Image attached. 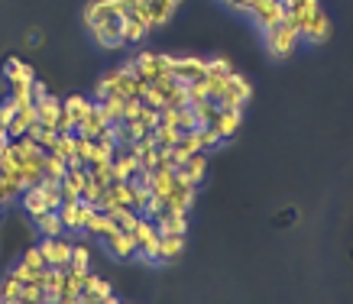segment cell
<instances>
[{
	"mask_svg": "<svg viewBox=\"0 0 353 304\" xmlns=\"http://www.w3.org/2000/svg\"><path fill=\"white\" fill-rule=\"evenodd\" d=\"M263 39H266L269 55H276V58H289V55H295V49H299V43H301L299 30H295L289 20H279L276 26L263 30Z\"/></svg>",
	"mask_w": 353,
	"mask_h": 304,
	"instance_id": "obj_1",
	"label": "cell"
},
{
	"mask_svg": "<svg viewBox=\"0 0 353 304\" xmlns=\"http://www.w3.org/2000/svg\"><path fill=\"white\" fill-rule=\"evenodd\" d=\"M127 68L137 78H143V81L150 85V81H156V78L169 75V55H162V52H139V55H133V58L127 62Z\"/></svg>",
	"mask_w": 353,
	"mask_h": 304,
	"instance_id": "obj_2",
	"label": "cell"
},
{
	"mask_svg": "<svg viewBox=\"0 0 353 304\" xmlns=\"http://www.w3.org/2000/svg\"><path fill=\"white\" fill-rule=\"evenodd\" d=\"M179 0H137V17L150 23V30H159L175 17Z\"/></svg>",
	"mask_w": 353,
	"mask_h": 304,
	"instance_id": "obj_3",
	"label": "cell"
},
{
	"mask_svg": "<svg viewBox=\"0 0 353 304\" xmlns=\"http://www.w3.org/2000/svg\"><path fill=\"white\" fill-rule=\"evenodd\" d=\"M331 33H334V23H331V17H327L321 7H318V10H311L308 20L301 23V30H299L301 43H308V45H324L327 39H331Z\"/></svg>",
	"mask_w": 353,
	"mask_h": 304,
	"instance_id": "obj_4",
	"label": "cell"
},
{
	"mask_svg": "<svg viewBox=\"0 0 353 304\" xmlns=\"http://www.w3.org/2000/svg\"><path fill=\"white\" fill-rule=\"evenodd\" d=\"M253 100V85L246 81L243 75H230V85H227V91L221 94V100H217V107L221 110H240L243 113V107Z\"/></svg>",
	"mask_w": 353,
	"mask_h": 304,
	"instance_id": "obj_5",
	"label": "cell"
},
{
	"mask_svg": "<svg viewBox=\"0 0 353 304\" xmlns=\"http://www.w3.org/2000/svg\"><path fill=\"white\" fill-rule=\"evenodd\" d=\"M169 75L179 81V85H192V81H204L208 78V62L204 58H179V55H169Z\"/></svg>",
	"mask_w": 353,
	"mask_h": 304,
	"instance_id": "obj_6",
	"label": "cell"
},
{
	"mask_svg": "<svg viewBox=\"0 0 353 304\" xmlns=\"http://www.w3.org/2000/svg\"><path fill=\"white\" fill-rule=\"evenodd\" d=\"M3 75H7V87H10V94H32V68L23 62V58H10L7 68H3Z\"/></svg>",
	"mask_w": 353,
	"mask_h": 304,
	"instance_id": "obj_7",
	"label": "cell"
},
{
	"mask_svg": "<svg viewBox=\"0 0 353 304\" xmlns=\"http://www.w3.org/2000/svg\"><path fill=\"white\" fill-rule=\"evenodd\" d=\"M39 250L46 256V265L49 269H68V259H72V243L62 237H43Z\"/></svg>",
	"mask_w": 353,
	"mask_h": 304,
	"instance_id": "obj_8",
	"label": "cell"
},
{
	"mask_svg": "<svg viewBox=\"0 0 353 304\" xmlns=\"http://www.w3.org/2000/svg\"><path fill=\"white\" fill-rule=\"evenodd\" d=\"M250 17L256 20L259 30H269V26H276L279 20H285V3H282V0H253Z\"/></svg>",
	"mask_w": 353,
	"mask_h": 304,
	"instance_id": "obj_9",
	"label": "cell"
},
{
	"mask_svg": "<svg viewBox=\"0 0 353 304\" xmlns=\"http://www.w3.org/2000/svg\"><path fill=\"white\" fill-rule=\"evenodd\" d=\"M133 243H137V252L143 259H152V250L159 246V227H156V220L139 217L137 230H133Z\"/></svg>",
	"mask_w": 353,
	"mask_h": 304,
	"instance_id": "obj_10",
	"label": "cell"
},
{
	"mask_svg": "<svg viewBox=\"0 0 353 304\" xmlns=\"http://www.w3.org/2000/svg\"><path fill=\"white\" fill-rule=\"evenodd\" d=\"M88 33H91V39H94L101 49H123V26H120V20L88 26Z\"/></svg>",
	"mask_w": 353,
	"mask_h": 304,
	"instance_id": "obj_11",
	"label": "cell"
},
{
	"mask_svg": "<svg viewBox=\"0 0 353 304\" xmlns=\"http://www.w3.org/2000/svg\"><path fill=\"white\" fill-rule=\"evenodd\" d=\"M175 175H179L182 182H188V185H201L204 175H208V152H194V155H188L185 162L175 165Z\"/></svg>",
	"mask_w": 353,
	"mask_h": 304,
	"instance_id": "obj_12",
	"label": "cell"
},
{
	"mask_svg": "<svg viewBox=\"0 0 353 304\" xmlns=\"http://www.w3.org/2000/svg\"><path fill=\"white\" fill-rule=\"evenodd\" d=\"M104 246L114 259H133L137 256V243H133V233L130 230H110L108 237H104Z\"/></svg>",
	"mask_w": 353,
	"mask_h": 304,
	"instance_id": "obj_13",
	"label": "cell"
},
{
	"mask_svg": "<svg viewBox=\"0 0 353 304\" xmlns=\"http://www.w3.org/2000/svg\"><path fill=\"white\" fill-rule=\"evenodd\" d=\"M108 20H123L120 17V0H91L85 7V26H97Z\"/></svg>",
	"mask_w": 353,
	"mask_h": 304,
	"instance_id": "obj_14",
	"label": "cell"
},
{
	"mask_svg": "<svg viewBox=\"0 0 353 304\" xmlns=\"http://www.w3.org/2000/svg\"><path fill=\"white\" fill-rule=\"evenodd\" d=\"M240 123H243V113H240V110H217V117L211 120L208 127L217 133V140L227 142L240 133Z\"/></svg>",
	"mask_w": 353,
	"mask_h": 304,
	"instance_id": "obj_15",
	"label": "cell"
},
{
	"mask_svg": "<svg viewBox=\"0 0 353 304\" xmlns=\"http://www.w3.org/2000/svg\"><path fill=\"white\" fill-rule=\"evenodd\" d=\"M185 250V237H175V233H159V246L152 250L150 262H175Z\"/></svg>",
	"mask_w": 353,
	"mask_h": 304,
	"instance_id": "obj_16",
	"label": "cell"
},
{
	"mask_svg": "<svg viewBox=\"0 0 353 304\" xmlns=\"http://www.w3.org/2000/svg\"><path fill=\"white\" fill-rule=\"evenodd\" d=\"M108 127H110V123L101 117L97 104H91V110L85 113V120H81V123L75 127V133H78V136H85V140H101V136L108 133Z\"/></svg>",
	"mask_w": 353,
	"mask_h": 304,
	"instance_id": "obj_17",
	"label": "cell"
},
{
	"mask_svg": "<svg viewBox=\"0 0 353 304\" xmlns=\"http://www.w3.org/2000/svg\"><path fill=\"white\" fill-rule=\"evenodd\" d=\"M32 107H36V123H46V127L55 130V120H59V110H62V100L52 98V94H43V98L32 100Z\"/></svg>",
	"mask_w": 353,
	"mask_h": 304,
	"instance_id": "obj_18",
	"label": "cell"
},
{
	"mask_svg": "<svg viewBox=\"0 0 353 304\" xmlns=\"http://www.w3.org/2000/svg\"><path fill=\"white\" fill-rule=\"evenodd\" d=\"M114 172H117L120 182H137V175L143 172V165L137 162V155L130 149H117V155H114Z\"/></svg>",
	"mask_w": 353,
	"mask_h": 304,
	"instance_id": "obj_19",
	"label": "cell"
},
{
	"mask_svg": "<svg viewBox=\"0 0 353 304\" xmlns=\"http://www.w3.org/2000/svg\"><path fill=\"white\" fill-rule=\"evenodd\" d=\"M120 26H123V45H139L146 36H150V23L139 20L137 13L123 17V20H120Z\"/></svg>",
	"mask_w": 353,
	"mask_h": 304,
	"instance_id": "obj_20",
	"label": "cell"
},
{
	"mask_svg": "<svg viewBox=\"0 0 353 304\" xmlns=\"http://www.w3.org/2000/svg\"><path fill=\"white\" fill-rule=\"evenodd\" d=\"M32 123H36V107H17V113H13L10 127H7V136L10 140H20V136H26V133L32 130Z\"/></svg>",
	"mask_w": 353,
	"mask_h": 304,
	"instance_id": "obj_21",
	"label": "cell"
},
{
	"mask_svg": "<svg viewBox=\"0 0 353 304\" xmlns=\"http://www.w3.org/2000/svg\"><path fill=\"white\" fill-rule=\"evenodd\" d=\"M156 227H159V233H175V237H185V233H188V214L162 210L159 217H156Z\"/></svg>",
	"mask_w": 353,
	"mask_h": 304,
	"instance_id": "obj_22",
	"label": "cell"
},
{
	"mask_svg": "<svg viewBox=\"0 0 353 304\" xmlns=\"http://www.w3.org/2000/svg\"><path fill=\"white\" fill-rule=\"evenodd\" d=\"M169 152H172V159H175V165H179V162H185L188 155H194V152H204V149H201V140H198V133L188 130V133H182V136H179V142H175Z\"/></svg>",
	"mask_w": 353,
	"mask_h": 304,
	"instance_id": "obj_23",
	"label": "cell"
},
{
	"mask_svg": "<svg viewBox=\"0 0 353 304\" xmlns=\"http://www.w3.org/2000/svg\"><path fill=\"white\" fill-rule=\"evenodd\" d=\"M130 123H133V133H137V136H150V133L156 130V123H159V110L143 104V107L137 110V117H130Z\"/></svg>",
	"mask_w": 353,
	"mask_h": 304,
	"instance_id": "obj_24",
	"label": "cell"
},
{
	"mask_svg": "<svg viewBox=\"0 0 353 304\" xmlns=\"http://www.w3.org/2000/svg\"><path fill=\"white\" fill-rule=\"evenodd\" d=\"M55 214H59V220H62L65 233H68V230H72V233L81 230V197H78V201H62Z\"/></svg>",
	"mask_w": 353,
	"mask_h": 304,
	"instance_id": "obj_25",
	"label": "cell"
},
{
	"mask_svg": "<svg viewBox=\"0 0 353 304\" xmlns=\"http://www.w3.org/2000/svg\"><path fill=\"white\" fill-rule=\"evenodd\" d=\"M91 104H94V100L85 98V94H72V98H65V100H62V110L68 113V117H72V123L78 127V123L85 120V113L91 110Z\"/></svg>",
	"mask_w": 353,
	"mask_h": 304,
	"instance_id": "obj_26",
	"label": "cell"
},
{
	"mask_svg": "<svg viewBox=\"0 0 353 304\" xmlns=\"http://www.w3.org/2000/svg\"><path fill=\"white\" fill-rule=\"evenodd\" d=\"M101 117L108 123H120L123 120V110H127V98H104V100H94Z\"/></svg>",
	"mask_w": 353,
	"mask_h": 304,
	"instance_id": "obj_27",
	"label": "cell"
},
{
	"mask_svg": "<svg viewBox=\"0 0 353 304\" xmlns=\"http://www.w3.org/2000/svg\"><path fill=\"white\" fill-rule=\"evenodd\" d=\"M39 149H46V152H52V146H55V140H59V133L52 130V127H46V123H32V130L26 133Z\"/></svg>",
	"mask_w": 353,
	"mask_h": 304,
	"instance_id": "obj_28",
	"label": "cell"
},
{
	"mask_svg": "<svg viewBox=\"0 0 353 304\" xmlns=\"http://www.w3.org/2000/svg\"><path fill=\"white\" fill-rule=\"evenodd\" d=\"M65 172H68V162L59 159L55 152H46V162H43V178L46 182H62Z\"/></svg>",
	"mask_w": 353,
	"mask_h": 304,
	"instance_id": "obj_29",
	"label": "cell"
},
{
	"mask_svg": "<svg viewBox=\"0 0 353 304\" xmlns=\"http://www.w3.org/2000/svg\"><path fill=\"white\" fill-rule=\"evenodd\" d=\"M108 217L114 220L120 230H130V233H133V230H137V224H139V214L133 210V207H110Z\"/></svg>",
	"mask_w": 353,
	"mask_h": 304,
	"instance_id": "obj_30",
	"label": "cell"
},
{
	"mask_svg": "<svg viewBox=\"0 0 353 304\" xmlns=\"http://www.w3.org/2000/svg\"><path fill=\"white\" fill-rule=\"evenodd\" d=\"M234 75V72H230ZM230 75H217V72H208V78H204V91H208V100H221V94L227 91V85H230Z\"/></svg>",
	"mask_w": 353,
	"mask_h": 304,
	"instance_id": "obj_31",
	"label": "cell"
},
{
	"mask_svg": "<svg viewBox=\"0 0 353 304\" xmlns=\"http://www.w3.org/2000/svg\"><path fill=\"white\" fill-rule=\"evenodd\" d=\"M32 224H36V230H39L43 237H62V233H65L62 220H59V214H55V210H49V214H43V217H36Z\"/></svg>",
	"mask_w": 353,
	"mask_h": 304,
	"instance_id": "obj_32",
	"label": "cell"
},
{
	"mask_svg": "<svg viewBox=\"0 0 353 304\" xmlns=\"http://www.w3.org/2000/svg\"><path fill=\"white\" fill-rule=\"evenodd\" d=\"M179 136L182 133L175 130V127H162V123H156V130H152V142H156V149L162 152H169L175 142H179Z\"/></svg>",
	"mask_w": 353,
	"mask_h": 304,
	"instance_id": "obj_33",
	"label": "cell"
},
{
	"mask_svg": "<svg viewBox=\"0 0 353 304\" xmlns=\"http://www.w3.org/2000/svg\"><path fill=\"white\" fill-rule=\"evenodd\" d=\"M110 140L117 142V149H127L130 142L137 140V133H133V123H130V120H120V123H110Z\"/></svg>",
	"mask_w": 353,
	"mask_h": 304,
	"instance_id": "obj_34",
	"label": "cell"
},
{
	"mask_svg": "<svg viewBox=\"0 0 353 304\" xmlns=\"http://www.w3.org/2000/svg\"><path fill=\"white\" fill-rule=\"evenodd\" d=\"M52 152L59 155V159H65L68 165H75V133H59Z\"/></svg>",
	"mask_w": 353,
	"mask_h": 304,
	"instance_id": "obj_35",
	"label": "cell"
},
{
	"mask_svg": "<svg viewBox=\"0 0 353 304\" xmlns=\"http://www.w3.org/2000/svg\"><path fill=\"white\" fill-rule=\"evenodd\" d=\"M46 294H49V298H62L65 294V269H46Z\"/></svg>",
	"mask_w": 353,
	"mask_h": 304,
	"instance_id": "obj_36",
	"label": "cell"
},
{
	"mask_svg": "<svg viewBox=\"0 0 353 304\" xmlns=\"http://www.w3.org/2000/svg\"><path fill=\"white\" fill-rule=\"evenodd\" d=\"M110 230H117V224H114V220L108 217V214H101V210H97L94 214V220H91V224H88L85 227V233L88 237H97V239H104L110 233Z\"/></svg>",
	"mask_w": 353,
	"mask_h": 304,
	"instance_id": "obj_37",
	"label": "cell"
},
{
	"mask_svg": "<svg viewBox=\"0 0 353 304\" xmlns=\"http://www.w3.org/2000/svg\"><path fill=\"white\" fill-rule=\"evenodd\" d=\"M217 104L214 100H201V104H192V113H194V120H198V127H208L211 120L217 117Z\"/></svg>",
	"mask_w": 353,
	"mask_h": 304,
	"instance_id": "obj_38",
	"label": "cell"
},
{
	"mask_svg": "<svg viewBox=\"0 0 353 304\" xmlns=\"http://www.w3.org/2000/svg\"><path fill=\"white\" fill-rule=\"evenodd\" d=\"M20 288H23L20 279H13V275H7V279L0 282V304L20 301Z\"/></svg>",
	"mask_w": 353,
	"mask_h": 304,
	"instance_id": "obj_39",
	"label": "cell"
},
{
	"mask_svg": "<svg viewBox=\"0 0 353 304\" xmlns=\"http://www.w3.org/2000/svg\"><path fill=\"white\" fill-rule=\"evenodd\" d=\"M85 292L97 294V298H108V294H114V288H110L108 279H101V275H91V272H88V279H85Z\"/></svg>",
	"mask_w": 353,
	"mask_h": 304,
	"instance_id": "obj_40",
	"label": "cell"
},
{
	"mask_svg": "<svg viewBox=\"0 0 353 304\" xmlns=\"http://www.w3.org/2000/svg\"><path fill=\"white\" fill-rule=\"evenodd\" d=\"M88 265H91V252H88V246H75V243H72V259H68V269L88 272Z\"/></svg>",
	"mask_w": 353,
	"mask_h": 304,
	"instance_id": "obj_41",
	"label": "cell"
},
{
	"mask_svg": "<svg viewBox=\"0 0 353 304\" xmlns=\"http://www.w3.org/2000/svg\"><path fill=\"white\" fill-rule=\"evenodd\" d=\"M91 175H94L101 185H110V182H117V172H114V159H110V162L91 165Z\"/></svg>",
	"mask_w": 353,
	"mask_h": 304,
	"instance_id": "obj_42",
	"label": "cell"
},
{
	"mask_svg": "<svg viewBox=\"0 0 353 304\" xmlns=\"http://www.w3.org/2000/svg\"><path fill=\"white\" fill-rule=\"evenodd\" d=\"M194 133H198V140H201V149H204V152L217 149V146H224V142L217 140V133L211 130V127H194Z\"/></svg>",
	"mask_w": 353,
	"mask_h": 304,
	"instance_id": "obj_43",
	"label": "cell"
},
{
	"mask_svg": "<svg viewBox=\"0 0 353 304\" xmlns=\"http://www.w3.org/2000/svg\"><path fill=\"white\" fill-rule=\"evenodd\" d=\"M23 265H30V269H49V265H46V256H43V250H39V246H30V250L23 252Z\"/></svg>",
	"mask_w": 353,
	"mask_h": 304,
	"instance_id": "obj_44",
	"label": "cell"
},
{
	"mask_svg": "<svg viewBox=\"0 0 353 304\" xmlns=\"http://www.w3.org/2000/svg\"><path fill=\"white\" fill-rule=\"evenodd\" d=\"M185 94H188V104H201V100H208L204 81H192V85H185Z\"/></svg>",
	"mask_w": 353,
	"mask_h": 304,
	"instance_id": "obj_45",
	"label": "cell"
},
{
	"mask_svg": "<svg viewBox=\"0 0 353 304\" xmlns=\"http://www.w3.org/2000/svg\"><path fill=\"white\" fill-rule=\"evenodd\" d=\"M13 113H17V104H13V98H7L3 104H0V130H7V127H10Z\"/></svg>",
	"mask_w": 353,
	"mask_h": 304,
	"instance_id": "obj_46",
	"label": "cell"
},
{
	"mask_svg": "<svg viewBox=\"0 0 353 304\" xmlns=\"http://www.w3.org/2000/svg\"><path fill=\"white\" fill-rule=\"evenodd\" d=\"M208 72H217V75H230V72H234V65H230L227 58H211V62H208Z\"/></svg>",
	"mask_w": 353,
	"mask_h": 304,
	"instance_id": "obj_47",
	"label": "cell"
},
{
	"mask_svg": "<svg viewBox=\"0 0 353 304\" xmlns=\"http://www.w3.org/2000/svg\"><path fill=\"white\" fill-rule=\"evenodd\" d=\"M230 10H240V13H250V7H253V0H224Z\"/></svg>",
	"mask_w": 353,
	"mask_h": 304,
	"instance_id": "obj_48",
	"label": "cell"
},
{
	"mask_svg": "<svg viewBox=\"0 0 353 304\" xmlns=\"http://www.w3.org/2000/svg\"><path fill=\"white\" fill-rule=\"evenodd\" d=\"M101 304H123V301H120L117 294H108V298H101Z\"/></svg>",
	"mask_w": 353,
	"mask_h": 304,
	"instance_id": "obj_49",
	"label": "cell"
},
{
	"mask_svg": "<svg viewBox=\"0 0 353 304\" xmlns=\"http://www.w3.org/2000/svg\"><path fill=\"white\" fill-rule=\"evenodd\" d=\"M0 210H3V201H0Z\"/></svg>",
	"mask_w": 353,
	"mask_h": 304,
	"instance_id": "obj_50",
	"label": "cell"
},
{
	"mask_svg": "<svg viewBox=\"0 0 353 304\" xmlns=\"http://www.w3.org/2000/svg\"><path fill=\"white\" fill-rule=\"evenodd\" d=\"M179 3H182V0H179Z\"/></svg>",
	"mask_w": 353,
	"mask_h": 304,
	"instance_id": "obj_51",
	"label": "cell"
},
{
	"mask_svg": "<svg viewBox=\"0 0 353 304\" xmlns=\"http://www.w3.org/2000/svg\"><path fill=\"white\" fill-rule=\"evenodd\" d=\"M285 3H289V0H285Z\"/></svg>",
	"mask_w": 353,
	"mask_h": 304,
	"instance_id": "obj_52",
	"label": "cell"
}]
</instances>
